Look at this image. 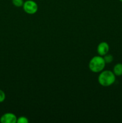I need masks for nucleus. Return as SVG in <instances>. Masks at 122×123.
I'll return each mask as SVG.
<instances>
[{"label": "nucleus", "mask_w": 122, "mask_h": 123, "mask_svg": "<svg viewBox=\"0 0 122 123\" xmlns=\"http://www.w3.org/2000/svg\"><path fill=\"white\" fill-rule=\"evenodd\" d=\"M116 76L113 72L109 70H104L99 73L98 81L101 86L104 87L111 86L116 82Z\"/></svg>", "instance_id": "obj_1"}, {"label": "nucleus", "mask_w": 122, "mask_h": 123, "mask_svg": "<svg viewBox=\"0 0 122 123\" xmlns=\"http://www.w3.org/2000/svg\"><path fill=\"white\" fill-rule=\"evenodd\" d=\"M105 63L103 56L98 55L92 57L89 62V68L93 73H100L105 68Z\"/></svg>", "instance_id": "obj_2"}, {"label": "nucleus", "mask_w": 122, "mask_h": 123, "mask_svg": "<svg viewBox=\"0 0 122 123\" xmlns=\"http://www.w3.org/2000/svg\"><path fill=\"white\" fill-rule=\"evenodd\" d=\"M23 9L28 14H34L38 10V6L35 1L33 0H27L24 2Z\"/></svg>", "instance_id": "obj_3"}, {"label": "nucleus", "mask_w": 122, "mask_h": 123, "mask_svg": "<svg viewBox=\"0 0 122 123\" xmlns=\"http://www.w3.org/2000/svg\"><path fill=\"white\" fill-rule=\"evenodd\" d=\"M17 117L14 114L11 112H7L2 115L0 118L1 123H16Z\"/></svg>", "instance_id": "obj_4"}, {"label": "nucleus", "mask_w": 122, "mask_h": 123, "mask_svg": "<svg viewBox=\"0 0 122 123\" xmlns=\"http://www.w3.org/2000/svg\"><path fill=\"white\" fill-rule=\"evenodd\" d=\"M110 50V46L106 42H102L97 46V53L100 56H104L108 54Z\"/></svg>", "instance_id": "obj_5"}, {"label": "nucleus", "mask_w": 122, "mask_h": 123, "mask_svg": "<svg viewBox=\"0 0 122 123\" xmlns=\"http://www.w3.org/2000/svg\"><path fill=\"white\" fill-rule=\"evenodd\" d=\"M112 72L116 76H122V63H117L114 66Z\"/></svg>", "instance_id": "obj_6"}, {"label": "nucleus", "mask_w": 122, "mask_h": 123, "mask_svg": "<svg viewBox=\"0 0 122 123\" xmlns=\"http://www.w3.org/2000/svg\"><path fill=\"white\" fill-rule=\"evenodd\" d=\"M104 59V61H105V63L106 64H110L114 60V57L111 54H106L105 55H104L103 56Z\"/></svg>", "instance_id": "obj_7"}, {"label": "nucleus", "mask_w": 122, "mask_h": 123, "mask_svg": "<svg viewBox=\"0 0 122 123\" xmlns=\"http://www.w3.org/2000/svg\"><path fill=\"white\" fill-rule=\"evenodd\" d=\"M13 6L16 7H21L23 5L25 1L23 0H11Z\"/></svg>", "instance_id": "obj_8"}, {"label": "nucleus", "mask_w": 122, "mask_h": 123, "mask_svg": "<svg viewBox=\"0 0 122 123\" xmlns=\"http://www.w3.org/2000/svg\"><path fill=\"white\" fill-rule=\"evenodd\" d=\"M29 122L28 118L25 116H21L17 118V123H28Z\"/></svg>", "instance_id": "obj_9"}, {"label": "nucleus", "mask_w": 122, "mask_h": 123, "mask_svg": "<svg viewBox=\"0 0 122 123\" xmlns=\"http://www.w3.org/2000/svg\"><path fill=\"white\" fill-rule=\"evenodd\" d=\"M6 96L4 91L0 89V103H2L6 100Z\"/></svg>", "instance_id": "obj_10"}, {"label": "nucleus", "mask_w": 122, "mask_h": 123, "mask_svg": "<svg viewBox=\"0 0 122 123\" xmlns=\"http://www.w3.org/2000/svg\"><path fill=\"white\" fill-rule=\"evenodd\" d=\"M118 1H120L121 2H122V0H118Z\"/></svg>", "instance_id": "obj_11"}]
</instances>
